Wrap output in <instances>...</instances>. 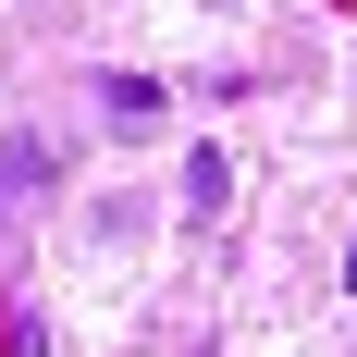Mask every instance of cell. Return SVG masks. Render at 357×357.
Instances as JSON below:
<instances>
[{
    "mask_svg": "<svg viewBox=\"0 0 357 357\" xmlns=\"http://www.w3.org/2000/svg\"><path fill=\"white\" fill-rule=\"evenodd\" d=\"M50 185H62V148L50 136H0V247H13V222H25Z\"/></svg>",
    "mask_w": 357,
    "mask_h": 357,
    "instance_id": "cell-1",
    "label": "cell"
},
{
    "mask_svg": "<svg viewBox=\"0 0 357 357\" xmlns=\"http://www.w3.org/2000/svg\"><path fill=\"white\" fill-rule=\"evenodd\" d=\"M222 197H234V160L222 148H185V222H222Z\"/></svg>",
    "mask_w": 357,
    "mask_h": 357,
    "instance_id": "cell-2",
    "label": "cell"
},
{
    "mask_svg": "<svg viewBox=\"0 0 357 357\" xmlns=\"http://www.w3.org/2000/svg\"><path fill=\"white\" fill-rule=\"evenodd\" d=\"M99 111L123 136H148V123H160V86H148V74H99Z\"/></svg>",
    "mask_w": 357,
    "mask_h": 357,
    "instance_id": "cell-3",
    "label": "cell"
},
{
    "mask_svg": "<svg viewBox=\"0 0 357 357\" xmlns=\"http://www.w3.org/2000/svg\"><path fill=\"white\" fill-rule=\"evenodd\" d=\"M345 284H357V247H345Z\"/></svg>",
    "mask_w": 357,
    "mask_h": 357,
    "instance_id": "cell-4",
    "label": "cell"
}]
</instances>
